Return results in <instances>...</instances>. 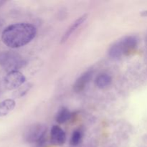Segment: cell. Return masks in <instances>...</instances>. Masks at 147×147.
I'll return each instance as SVG.
<instances>
[{
    "mask_svg": "<svg viewBox=\"0 0 147 147\" xmlns=\"http://www.w3.org/2000/svg\"><path fill=\"white\" fill-rule=\"evenodd\" d=\"M93 76V71L88 70L83 73L80 77H79L73 85V89L76 92H81L85 89L88 83H89Z\"/></svg>",
    "mask_w": 147,
    "mask_h": 147,
    "instance_id": "obj_7",
    "label": "cell"
},
{
    "mask_svg": "<svg viewBox=\"0 0 147 147\" xmlns=\"http://www.w3.org/2000/svg\"><path fill=\"white\" fill-rule=\"evenodd\" d=\"M72 114L66 108H62L57 113L56 116V121L58 123H64L71 118Z\"/></svg>",
    "mask_w": 147,
    "mask_h": 147,
    "instance_id": "obj_11",
    "label": "cell"
},
{
    "mask_svg": "<svg viewBox=\"0 0 147 147\" xmlns=\"http://www.w3.org/2000/svg\"><path fill=\"white\" fill-rule=\"evenodd\" d=\"M37 34L34 25L28 23H16L8 26L1 33V40L11 48H19L30 43Z\"/></svg>",
    "mask_w": 147,
    "mask_h": 147,
    "instance_id": "obj_1",
    "label": "cell"
},
{
    "mask_svg": "<svg viewBox=\"0 0 147 147\" xmlns=\"http://www.w3.org/2000/svg\"><path fill=\"white\" fill-rule=\"evenodd\" d=\"M32 88V84L31 83H26V84H23L22 86H20L19 88H17V90H15V91L13 93V96H14L15 98H19L23 97L24 96H25Z\"/></svg>",
    "mask_w": 147,
    "mask_h": 147,
    "instance_id": "obj_12",
    "label": "cell"
},
{
    "mask_svg": "<svg viewBox=\"0 0 147 147\" xmlns=\"http://www.w3.org/2000/svg\"><path fill=\"white\" fill-rule=\"evenodd\" d=\"M138 40L135 36H126L115 42L109 50V55L113 59L127 55L137 46Z\"/></svg>",
    "mask_w": 147,
    "mask_h": 147,
    "instance_id": "obj_2",
    "label": "cell"
},
{
    "mask_svg": "<svg viewBox=\"0 0 147 147\" xmlns=\"http://www.w3.org/2000/svg\"><path fill=\"white\" fill-rule=\"evenodd\" d=\"M112 78L109 75L101 74L96 80V85L98 88L103 89L109 86L111 83Z\"/></svg>",
    "mask_w": 147,
    "mask_h": 147,
    "instance_id": "obj_10",
    "label": "cell"
},
{
    "mask_svg": "<svg viewBox=\"0 0 147 147\" xmlns=\"http://www.w3.org/2000/svg\"><path fill=\"white\" fill-rule=\"evenodd\" d=\"M83 137V131L80 129H78L73 131L70 139V144L72 146H78L80 143Z\"/></svg>",
    "mask_w": 147,
    "mask_h": 147,
    "instance_id": "obj_13",
    "label": "cell"
},
{
    "mask_svg": "<svg viewBox=\"0 0 147 147\" xmlns=\"http://www.w3.org/2000/svg\"><path fill=\"white\" fill-rule=\"evenodd\" d=\"M47 126L42 123H34L27 128L24 133V139L27 143L34 144L37 147L44 145Z\"/></svg>",
    "mask_w": 147,
    "mask_h": 147,
    "instance_id": "obj_4",
    "label": "cell"
},
{
    "mask_svg": "<svg viewBox=\"0 0 147 147\" xmlns=\"http://www.w3.org/2000/svg\"><path fill=\"white\" fill-rule=\"evenodd\" d=\"M50 142L55 146H62L66 142V134L58 126H53L50 132Z\"/></svg>",
    "mask_w": 147,
    "mask_h": 147,
    "instance_id": "obj_6",
    "label": "cell"
},
{
    "mask_svg": "<svg viewBox=\"0 0 147 147\" xmlns=\"http://www.w3.org/2000/svg\"><path fill=\"white\" fill-rule=\"evenodd\" d=\"M16 103L13 99H6L0 102V117H4L14 110Z\"/></svg>",
    "mask_w": 147,
    "mask_h": 147,
    "instance_id": "obj_9",
    "label": "cell"
},
{
    "mask_svg": "<svg viewBox=\"0 0 147 147\" xmlns=\"http://www.w3.org/2000/svg\"><path fill=\"white\" fill-rule=\"evenodd\" d=\"M87 18L88 14H83V15H82L80 17H79L77 20H76V21L73 23V24L67 29L66 32L65 33L64 35L63 36V37H62L61 39V43L65 42L72 35V34H73V33L74 32L76 31V30H77V29L78 28V27H80L86 20H87Z\"/></svg>",
    "mask_w": 147,
    "mask_h": 147,
    "instance_id": "obj_8",
    "label": "cell"
},
{
    "mask_svg": "<svg viewBox=\"0 0 147 147\" xmlns=\"http://www.w3.org/2000/svg\"><path fill=\"white\" fill-rule=\"evenodd\" d=\"M25 60L18 53L12 51H5L0 53V65L8 73L18 71L19 69L24 67Z\"/></svg>",
    "mask_w": 147,
    "mask_h": 147,
    "instance_id": "obj_3",
    "label": "cell"
},
{
    "mask_svg": "<svg viewBox=\"0 0 147 147\" xmlns=\"http://www.w3.org/2000/svg\"><path fill=\"white\" fill-rule=\"evenodd\" d=\"M26 78L20 71H12L7 73L4 79V86L9 90H17L24 84Z\"/></svg>",
    "mask_w": 147,
    "mask_h": 147,
    "instance_id": "obj_5",
    "label": "cell"
}]
</instances>
